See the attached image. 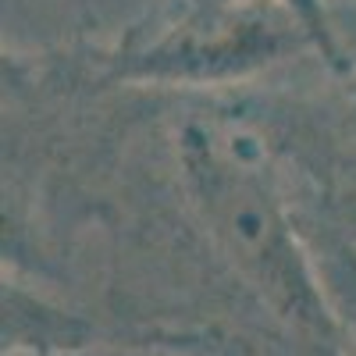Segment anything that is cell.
<instances>
[{
    "label": "cell",
    "instance_id": "cell-2",
    "mask_svg": "<svg viewBox=\"0 0 356 356\" xmlns=\"http://www.w3.org/2000/svg\"><path fill=\"white\" fill-rule=\"evenodd\" d=\"M8 356H271L260 342L207 324H97L82 342Z\"/></svg>",
    "mask_w": 356,
    "mask_h": 356
},
{
    "label": "cell",
    "instance_id": "cell-1",
    "mask_svg": "<svg viewBox=\"0 0 356 356\" xmlns=\"http://www.w3.org/2000/svg\"><path fill=\"white\" fill-rule=\"evenodd\" d=\"M307 47L332 50L317 25L285 0H182L136 25L114 47H93L111 82L146 89H196L239 82Z\"/></svg>",
    "mask_w": 356,
    "mask_h": 356
},
{
    "label": "cell",
    "instance_id": "cell-3",
    "mask_svg": "<svg viewBox=\"0 0 356 356\" xmlns=\"http://www.w3.org/2000/svg\"><path fill=\"white\" fill-rule=\"evenodd\" d=\"M342 225H346V228H349V232H356V214H353V218H346V221H342Z\"/></svg>",
    "mask_w": 356,
    "mask_h": 356
}]
</instances>
